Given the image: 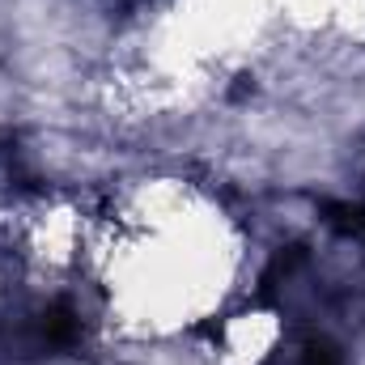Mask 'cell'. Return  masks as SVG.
Here are the masks:
<instances>
[{"instance_id":"2","label":"cell","mask_w":365,"mask_h":365,"mask_svg":"<svg viewBox=\"0 0 365 365\" xmlns=\"http://www.w3.org/2000/svg\"><path fill=\"white\" fill-rule=\"evenodd\" d=\"M302 365H344V353L327 336H310L302 344Z\"/></svg>"},{"instance_id":"1","label":"cell","mask_w":365,"mask_h":365,"mask_svg":"<svg viewBox=\"0 0 365 365\" xmlns=\"http://www.w3.org/2000/svg\"><path fill=\"white\" fill-rule=\"evenodd\" d=\"M77 336H81V319H77L73 306L56 302V306H47L38 314V344L43 349H68Z\"/></svg>"}]
</instances>
